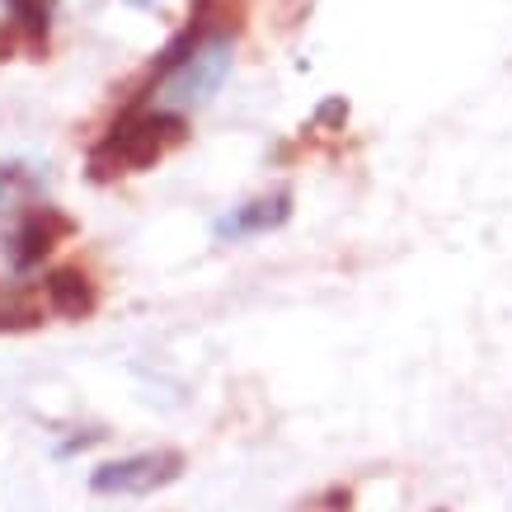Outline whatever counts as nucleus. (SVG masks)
<instances>
[{
	"instance_id": "1",
	"label": "nucleus",
	"mask_w": 512,
	"mask_h": 512,
	"mask_svg": "<svg viewBox=\"0 0 512 512\" xmlns=\"http://www.w3.org/2000/svg\"><path fill=\"white\" fill-rule=\"evenodd\" d=\"M184 113L174 109H132L127 118L109 127V137L90 151V179L94 184H109L118 174H137L151 170L165 151H174L184 141Z\"/></svg>"
},
{
	"instance_id": "7",
	"label": "nucleus",
	"mask_w": 512,
	"mask_h": 512,
	"mask_svg": "<svg viewBox=\"0 0 512 512\" xmlns=\"http://www.w3.org/2000/svg\"><path fill=\"white\" fill-rule=\"evenodd\" d=\"M33 325H43V306L0 287V334H19V329H33Z\"/></svg>"
},
{
	"instance_id": "8",
	"label": "nucleus",
	"mask_w": 512,
	"mask_h": 512,
	"mask_svg": "<svg viewBox=\"0 0 512 512\" xmlns=\"http://www.w3.org/2000/svg\"><path fill=\"white\" fill-rule=\"evenodd\" d=\"M10 5V15L24 33H29L33 43H43L47 38V15H52V0H5Z\"/></svg>"
},
{
	"instance_id": "5",
	"label": "nucleus",
	"mask_w": 512,
	"mask_h": 512,
	"mask_svg": "<svg viewBox=\"0 0 512 512\" xmlns=\"http://www.w3.org/2000/svg\"><path fill=\"white\" fill-rule=\"evenodd\" d=\"M43 296H47V311L62 315V320H90L99 311V287L85 268L66 264V268H52L43 278Z\"/></svg>"
},
{
	"instance_id": "9",
	"label": "nucleus",
	"mask_w": 512,
	"mask_h": 512,
	"mask_svg": "<svg viewBox=\"0 0 512 512\" xmlns=\"http://www.w3.org/2000/svg\"><path fill=\"white\" fill-rule=\"evenodd\" d=\"M127 5H137V10H156L160 0H127Z\"/></svg>"
},
{
	"instance_id": "6",
	"label": "nucleus",
	"mask_w": 512,
	"mask_h": 512,
	"mask_svg": "<svg viewBox=\"0 0 512 512\" xmlns=\"http://www.w3.org/2000/svg\"><path fill=\"white\" fill-rule=\"evenodd\" d=\"M287 217H292V193L282 188L273 198H254L245 207H235L231 217H221L212 231H217V240H249V235H264L273 226H282Z\"/></svg>"
},
{
	"instance_id": "3",
	"label": "nucleus",
	"mask_w": 512,
	"mask_h": 512,
	"mask_svg": "<svg viewBox=\"0 0 512 512\" xmlns=\"http://www.w3.org/2000/svg\"><path fill=\"white\" fill-rule=\"evenodd\" d=\"M179 475H184L179 451H141V456H123V461L99 466L90 475V489L94 494H156Z\"/></svg>"
},
{
	"instance_id": "10",
	"label": "nucleus",
	"mask_w": 512,
	"mask_h": 512,
	"mask_svg": "<svg viewBox=\"0 0 512 512\" xmlns=\"http://www.w3.org/2000/svg\"><path fill=\"white\" fill-rule=\"evenodd\" d=\"M5 52H10V38H5V33H0V57H5Z\"/></svg>"
},
{
	"instance_id": "2",
	"label": "nucleus",
	"mask_w": 512,
	"mask_h": 512,
	"mask_svg": "<svg viewBox=\"0 0 512 512\" xmlns=\"http://www.w3.org/2000/svg\"><path fill=\"white\" fill-rule=\"evenodd\" d=\"M231 76V33L217 29L207 33L184 62L174 66L170 76L156 85V104L160 109H174V113H188V109H202L212 94L221 90V80Z\"/></svg>"
},
{
	"instance_id": "4",
	"label": "nucleus",
	"mask_w": 512,
	"mask_h": 512,
	"mask_svg": "<svg viewBox=\"0 0 512 512\" xmlns=\"http://www.w3.org/2000/svg\"><path fill=\"white\" fill-rule=\"evenodd\" d=\"M71 235H76V221L66 217L62 207H33L29 217L19 221L10 259H15L19 273H29V268H38L47 254L62 245V240H71Z\"/></svg>"
}]
</instances>
